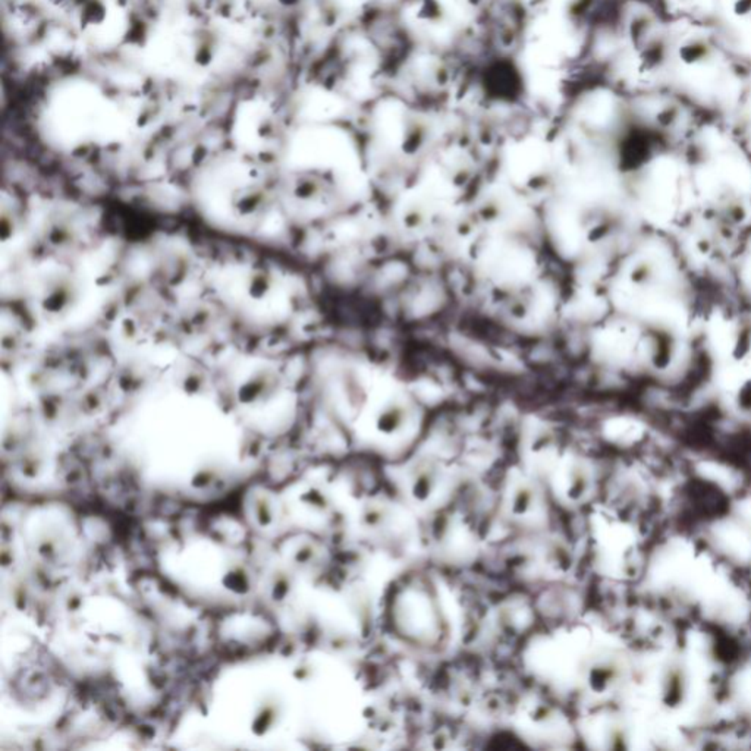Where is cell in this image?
<instances>
[{"label": "cell", "instance_id": "cell-3", "mask_svg": "<svg viewBox=\"0 0 751 751\" xmlns=\"http://www.w3.org/2000/svg\"><path fill=\"white\" fill-rule=\"evenodd\" d=\"M734 10L740 17L751 15V0H735Z\"/></svg>", "mask_w": 751, "mask_h": 751}, {"label": "cell", "instance_id": "cell-1", "mask_svg": "<svg viewBox=\"0 0 751 751\" xmlns=\"http://www.w3.org/2000/svg\"><path fill=\"white\" fill-rule=\"evenodd\" d=\"M710 56H711V47L702 40L690 42L680 49V58L685 65H689V67L702 65V63H705Z\"/></svg>", "mask_w": 751, "mask_h": 751}, {"label": "cell", "instance_id": "cell-2", "mask_svg": "<svg viewBox=\"0 0 751 751\" xmlns=\"http://www.w3.org/2000/svg\"><path fill=\"white\" fill-rule=\"evenodd\" d=\"M677 114H678V109H677V107H665L664 110H662V112L657 114V122H659L662 126H669V125H672L673 122H675Z\"/></svg>", "mask_w": 751, "mask_h": 751}]
</instances>
